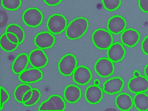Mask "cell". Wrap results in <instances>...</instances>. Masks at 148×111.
I'll list each match as a JSON object with an SVG mask.
<instances>
[{
	"label": "cell",
	"mask_w": 148,
	"mask_h": 111,
	"mask_svg": "<svg viewBox=\"0 0 148 111\" xmlns=\"http://www.w3.org/2000/svg\"><path fill=\"white\" fill-rule=\"evenodd\" d=\"M89 27V23L86 18H76L67 25L66 29V37L71 40H76L81 38L86 34Z\"/></svg>",
	"instance_id": "cell-1"
},
{
	"label": "cell",
	"mask_w": 148,
	"mask_h": 111,
	"mask_svg": "<svg viewBox=\"0 0 148 111\" xmlns=\"http://www.w3.org/2000/svg\"><path fill=\"white\" fill-rule=\"evenodd\" d=\"M92 40L95 46L100 50H108L113 44V37L110 32L102 28L92 33Z\"/></svg>",
	"instance_id": "cell-2"
},
{
	"label": "cell",
	"mask_w": 148,
	"mask_h": 111,
	"mask_svg": "<svg viewBox=\"0 0 148 111\" xmlns=\"http://www.w3.org/2000/svg\"><path fill=\"white\" fill-rule=\"evenodd\" d=\"M77 65V60L74 55L69 53L64 56L58 64V69L60 74L64 76L72 75Z\"/></svg>",
	"instance_id": "cell-3"
},
{
	"label": "cell",
	"mask_w": 148,
	"mask_h": 111,
	"mask_svg": "<svg viewBox=\"0 0 148 111\" xmlns=\"http://www.w3.org/2000/svg\"><path fill=\"white\" fill-rule=\"evenodd\" d=\"M46 26L49 32L54 34H59L66 30L67 21L64 15L59 14H53L48 19Z\"/></svg>",
	"instance_id": "cell-4"
},
{
	"label": "cell",
	"mask_w": 148,
	"mask_h": 111,
	"mask_svg": "<svg viewBox=\"0 0 148 111\" xmlns=\"http://www.w3.org/2000/svg\"><path fill=\"white\" fill-rule=\"evenodd\" d=\"M22 18L25 25L31 27H37L43 22L44 15L38 8H30L24 12Z\"/></svg>",
	"instance_id": "cell-5"
},
{
	"label": "cell",
	"mask_w": 148,
	"mask_h": 111,
	"mask_svg": "<svg viewBox=\"0 0 148 111\" xmlns=\"http://www.w3.org/2000/svg\"><path fill=\"white\" fill-rule=\"evenodd\" d=\"M65 108L66 103L62 97L59 95H53L40 104L38 111H64Z\"/></svg>",
	"instance_id": "cell-6"
},
{
	"label": "cell",
	"mask_w": 148,
	"mask_h": 111,
	"mask_svg": "<svg viewBox=\"0 0 148 111\" xmlns=\"http://www.w3.org/2000/svg\"><path fill=\"white\" fill-rule=\"evenodd\" d=\"M95 71L101 77H108L114 71L113 62L108 58H102L97 60L94 66Z\"/></svg>",
	"instance_id": "cell-7"
},
{
	"label": "cell",
	"mask_w": 148,
	"mask_h": 111,
	"mask_svg": "<svg viewBox=\"0 0 148 111\" xmlns=\"http://www.w3.org/2000/svg\"><path fill=\"white\" fill-rule=\"evenodd\" d=\"M28 57L29 63L35 68H43L48 62L47 56L43 49L38 48L32 50Z\"/></svg>",
	"instance_id": "cell-8"
},
{
	"label": "cell",
	"mask_w": 148,
	"mask_h": 111,
	"mask_svg": "<svg viewBox=\"0 0 148 111\" xmlns=\"http://www.w3.org/2000/svg\"><path fill=\"white\" fill-rule=\"evenodd\" d=\"M55 37L50 32H42L36 35L34 42L37 47L41 49L51 48L55 43Z\"/></svg>",
	"instance_id": "cell-9"
},
{
	"label": "cell",
	"mask_w": 148,
	"mask_h": 111,
	"mask_svg": "<svg viewBox=\"0 0 148 111\" xmlns=\"http://www.w3.org/2000/svg\"><path fill=\"white\" fill-rule=\"evenodd\" d=\"M127 86L130 91L134 94L145 92L148 91V79L141 75L133 77L129 81Z\"/></svg>",
	"instance_id": "cell-10"
},
{
	"label": "cell",
	"mask_w": 148,
	"mask_h": 111,
	"mask_svg": "<svg viewBox=\"0 0 148 111\" xmlns=\"http://www.w3.org/2000/svg\"><path fill=\"white\" fill-rule=\"evenodd\" d=\"M92 78L91 71L84 65L78 66L73 74L74 82L80 85H85L90 82Z\"/></svg>",
	"instance_id": "cell-11"
},
{
	"label": "cell",
	"mask_w": 148,
	"mask_h": 111,
	"mask_svg": "<svg viewBox=\"0 0 148 111\" xmlns=\"http://www.w3.org/2000/svg\"><path fill=\"white\" fill-rule=\"evenodd\" d=\"M43 77V73L39 69H25L18 75V79L23 83H32L38 82Z\"/></svg>",
	"instance_id": "cell-12"
},
{
	"label": "cell",
	"mask_w": 148,
	"mask_h": 111,
	"mask_svg": "<svg viewBox=\"0 0 148 111\" xmlns=\"http://www.w3.org/2000/svg\"><path fill=\"white\" fill-rule=\"evenodd\" d=\"M124 81L120 77H114L109 79L104 82L103 85V92L112 95L121 92L124 86Z\"/></svg>",
	"instance_id": "cell-13"
},
{
	"label": "cell",
	"mask_w": 148,
	"mask_h": 111,
	"mask_svg": "<svg viewBox=\"0 0 148 111\" xmlns=\"http://www.w3.org/2000/svg\"><path fill=\"white\" fill-rule=\"evenodd\" d=\"M127 23L125 18L120 15H114L110 18L108 21V29L113 34H121L126 28Z\"/></svg>",
	"instance_id": "cell-14"
},
{
	"label": "cell",
	"mask_w": 148,
	"mask_h": 111,
	"mask_svg": "<svg viewBox=\"0 0 148 111\" xmlns=\"http://www.w3.org/2000/svg\"><path fill=\"white\" fill-rule=\"evenodd\" d=\"M120 38L123 45L129 47H133L140 40V35L136 29L128 28L122 32Z\"/></svg>",
	"instance_id": "cell-15"
},
{
	"label": "cell",
	"mask_w": 148,
	"mask_h": 111,
	"mask_svg": "<svg viewBox=\"0 0 148 111\" xmlns=\"http://www.w3.org/2000/svg\"><path fill=\"white\" fill-rule=\"evenodd\" d=\"M84 96L88 103L92 105L97 104L103 98V90L99 86L90 85L86 89Z\"/></svg>",
	"instance_id": "cell-16"
},
{
	"label": "cell",
	"mask_w": 148,
	"mask_h": 111,
	"mask_svg": "<svg viewBox=\"0 0 148 111\" xmlns=\"http://www.w3.org/2000/svg\"><path fill=\"white\" fill-rule=\"evenodd\" d=\"M126 51L121 43H113L108 49V58L113 62H118L124 59Z\"/></svg>",
	"instance_id": "cell-17"
},
{
	"label": "cell",
	"mask_w": 148,
	"mask_h": 111,
	"mask_svg": "<svg viewBox=\"0 0 148 111\" xmlns=\"http://www.w3.org/2000/svg\"><path fill=\"white\" fill-rule=\"evenodd\" d=\"M64 95L66 101L74 104L80 100L82 96V91L77 86L69 85L65 88Z\"/></svg>",
	"instance_id": "cell-18"
},
{
	"label": "cell",
	"mask_w": 148,
	"mask_h": 111,
	"mask_svg": "<svg viewBox=\"0 0 148 111\" xmlns=\"http://www.w3.org/2000/svg\"><path fill=\"white\" fill-rule=\"evenodd\" d=\"M29 63L28 55L26 53H21L13 62L12 66V71L14 74L20 75L26 69Z\"/></svg>",
	"instance_id": "cell-19"
},
{
	"label": "cell",
	"mask_w": 148,
	"mask_h": 111,
	"mask_svg": "<svg viewBox=\"0 0 148 111\" xmlns=\"http://www.w3.org/2000/svg\"><path fill=\"white\" fill-rule=\"evenodd\" d=\"M116 106L121 111H128L133 105L132 96L127 93H121L115 99Z\"/></svg>",
	"instance_id": "cell-20"
},
{
	"label": "cell",
	"mask_w": 148,
	"mask_h": 111,
	"mask_svg": "<svg viewBox=\"0 0 148 111\" xmlns=\"http://www.w3.org/2000/svg\"><path fill=\"white\" fill-rule=\"evenodd\" d=\"M133 105L139 111H148V95L145 92L136 94L133 98Z\"/></svg>",
	"instance_id": "cell-21"
},
{
	"label": "cell",
	"mask_w": 148,
	"mask_h": 111,
	"mask_svg": "<svg viewBox=\"0 0 148 111\" xmlns=\"http://www.w3.org/2000/svg\"><path fill=\"white\" fill-rule=\"evenodd\" d=\"M6 32H12L18 38L20 44L23 43L25 38V32L21 27L16 24H10L7 26Z\"/></svg>",
	"instance_id": "cell-22"
},
{
	"label": "cell",
	"mask_w": 148,
	"mask_h": 111,
	"mask_svg": "<svg viewBox=\"0 0 148 111\" xmlns=\"http://www.w3.org/2000/svg\"><path fill=\"white\" fill-rule=\"evenodd\" d=\"M32 88L30 85L28 83H23L21 84L16 87L15 90L14 91V97L20 103H23L22 99H23L24 95L28 91L32 90Z\"/></svg>",
	"instance_id": "cell-23"
},
{
	"label": "cell",
	"mask_w": 148,
	"mask_h": 111,
	"mask_svg": "<svg viewBox=\"0 0 148 111\" xmlns=\"http://www.w3.org/2000/svg\"><path fill=\"white\" fill-rule=\"evenodd\" d=\"M0 45L2 50L9 52L16 50L18 47V45L10 41L7 38L6 32H5L1 37Z\"/></svg>",
	"instance_id": "cell-24"
},
{
	"label": "cell",
	"mask_w": 148,
	"mask_h": 111,
	"mask_svg": "<svg viewBox=\"0 0 148 111\" xmlns=\"http://www.w3.org/2000/svg\"><path fill=\"white\" fill-rule=\"evenodd\" d=\"M1 5L8 10H17L20 8L22 1L21 0H1Z\"/></svg>",
	"instance_id": "cell-25"
},
{
	"label": "cell",
	"mask_w": 148,
	"mask_h": 111,
	"mask_svg": "<svg viewBox=\"0 0 148 111\" xmlns=\"http://www.w3.org/2000/svg\"><path fill=\"white\" fill-rule=\"evenodd\" d=\"M104 8L108 11H113L119 8L121 0H102Z\"/></svg>",
	"instance_id": "cell-26"
},
{
	"label": "cell",
	"mask_w": 148,
	"mask_h": 111,
	"mask_svg": "<svg viewBox=\"0 0 148 111\" xmlns=\"http://www.w3.org/2000/svg\"><path fill=\"white\" fill-rule=\"evenodd\" d=\"M32 94L31 98L28 101L23 103L25 106H31L34 105L39 101L40 99L41 92L38 89L36 88H32Z\"/></svg>",
	"instance_id": "cell-27"
},
{
	"label": "cell",
	"mask_w": 148,
	"mask_h": 111,
	"mask_svg": "<svg viewBox=\"0 0 148 111\" xmlns=\"http://www.w3.org/2000/svg\"><path fill=\"white\" fill-rule=\"evenodd\" d=\"M1 105H0V111H1L3 108L4 104L8 101L9 99V94L8 92L5 90L4 88L1 87Z\"/></svg>",
	"instance_id": "cell-28"
},
{
	"label": "cell",
	"mask_w": 148,
	"mask_h": 111,
	"mask_svg": "<svg viewBox=\"0 0 148 111\" xmlns=\"http://www.w3.org/2000/svg\"><path fill=\"white\" fill-rule=\"evenodd\" d=\"M8 21V16L4 10H1L0 11V27L2 28L7 24Z\"/></svg>",
	"instance_id": "cell-29"
},
{
	"label": "cell",
	"mask_w": 148,
	"mask_h": 111,
	"mask_svg": "<svg viewBox=\"0 0 148 111\" xmlns=\"http://www.w3.org/2000/svg\"><path fill=\"white\" fill-rule=\"evenodd\" d=\"M138 6L141 10L148 13V0H138Z\"/></svg>",
	"instance_id": "cell-30"
},
{
	"label": "cell",
	"mask_w": 148,
	"mask_h": 111,
	"mask_svg": "<svg viewBox=\"0 0 148 111\" xmlns=\"http://www.w3.org/2000/svg\"><path fill=\"white\" fill-rule=\"evenodd\" d=\"M5 32L7 34V38L12 43H14V44H18V45L20 44L18 38L16 36V35L13 33H12V32Z\"/></svg>",
	"instance_id": "cell-31"
},
{
	"label": "cell",
	"mask_w": 148,
	"mask_h": 111,
	"mask_svg": "<svg viewBox=\"0 0 148 111\" xmlns=\"http://www.w3.org/2000/svg\"><path fill=\"white\" fill-rule=\"evenodd\" d=\"M141 48L143 52L148 56V35L143 39L141 45Z\"/></svg>",
	"instance_id": "cell-32"
},
{
	"label": "cell",
	"mask_w": 148,
	"mask_h": 111,
	"mask_svg": "<svg viewBox=\"0 0 148 111\" xmlns=\"http://www.w3.org/2000/svg\"><path fill=\"white\" fill-rule=\"evenodd\" d=\"M46 4L50 6H56L62 2V0H43Z\"/></svg>",
	"instance_id": "cell-33"
},
{
	"label": "cell",
	"mask_w": 148,
	"mask_h": 111,
	"mask_svg": "<svg viewBox=\"0 0 148 111\" xmlns=\"http://www.w3.org/2000/svg\"><path fill=\"white\" fill-rule=\"evenodd\" d=\"M32 94V89L28 91L26 93H25V94L23 96V99H22V101H23V103H25V102L29 101L30 98H31Z\"/></svg>",
	"instance_id": "cell-34"
},
{
	"label": "cell",
	"mask_w": 148,
	"mask_h": 111,
	"mask_svg": "<svg viewBox=\"0 0 148 111\" xmlns=\"http://www.w3.org/2000/svg\"><path fill=\"white\" fill-rule=\"evenodd\" d=\"M144 72H145V75L148 79V64L145 67Z\"/></svg>",
	"instance_id": "cell-35"
},
{
	"label": "cell",
	"mask_w": 148,
	"mask_h": 111,
	"mask_svg": "<svg viewBox=\"0 0 148 111\" xmlns=\"http://www.w3.org/2000/svg\"><path fill=\"white\" fill-rule=\"evenodd\" d=\"M133 75L134 77H138V76H140L141 75H140V72L136 70V71H135L133 72Z\"/></svg>",
	"instance_id": "cell-36"
},
{
	"label": "cell",
	"mask_w": 148,
	"mask_h": 111,
	"mask_svg": "<svg viewBox=\"0 0 148 111\" xmlns=\"http://www.w3.org/2000/svg\"><path fill=\"white\" fill-rule=\"evenodd\" d=\"M101 84V82L99 81V80L98 79H95L94 81V85L96 86H99V85Z\"/></svg>",
	"instance_id": "cell-37"
}]
</instances>
